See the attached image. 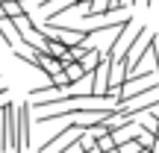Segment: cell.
<instances>
[{"label": "cell", "mask_w": 159, "mask_h": 153, "mask_svg": "<svg viewBox=\"0 0 159 153\" xmlns=\"http://www.w3.org/2000/svg\"><path fill=\"white\" fill-rule=\"evenodd\" d=\"M100 59H103V50H97V47H91V50L85 53V56L80 59V62H83V68H85V71L91 74V71H94L97 65H100Z\"/></svg>", "instance_id": "52a82bcc"}, {"label": "cell", "mask_w": 159, "mask_h": 153, "mask_svg": "<svg viewBox=\"0 0 159 153\" xmlns=\"http://www.w3.org/2000/svg\"><path fill=\"white\" fill-rule=\"evenodd\" d=\"M148 6H156V9H159V0H148Z\"/></svg>", "instance_id": "7c38bea8"}, {"label": "cell", "mask_w": 159, "mask_h": 153, "mask_svg": "<svg viewBox=\"0 0 159 153\" xmlns=\"http://www.w3.org/2000/svg\"><path fill=\"white\" fill-rule=\"evenodd\" d=\"M77 136H83V127H80L77 121H71V124L65 127L62 133H56V136H50V138H47V142L39 147V153H62V150L68 147V144L74 142Z\"/></svg>", "instance_id": "6da1fadb"}, {"label": "cell", "mask_w": 159, "mask_h": 153, "mask_svg": "<svg viewBox=\"0 0 159 153\" xmlns=\"http://www.w3.org/2000/svg\"><path fill=\"white\" fill-rule=\"evenodd\" d=\"M136 3H142V0H130V6H136ZM144 3H148V0H144Z\"/></svg>", "instance_id": "4fadbf2b"}, {"label": "cell", "mask_w": 159, "mask_h": 153, "mask_svg": "<svg viewBox=\"0 0 159 153\" xmlns=\"http://www.w3.org/2000/svg\"><path fill=\"white\" fill-rule=\"evenodd\" d=\"M89 153H100V150H97V147H91V150H89Z\"/></svg>", "instance_id": "5bb4252c"}, {"label": "cell", "mask_w": 159, "mask_h": 153, "mask_svg": "<svg viewBox=\"0 0 159 153\" xmlns=\"http://www.w3.org/2000/svg\"><path fill=\"white\" fill-rule=\"evenodd\" d=\"M109 68H112V59L103 56L100 65L89 74V79H91V88L89 91H91V94H109Z\"/></svg>", "instance_id": "7a4b0ae2"}, {"label": "cell", "mask_w": 159, "mask_h": 153, "mask_svg": "<svg viewBox=\"0 0 159 153\" xmlns=\"http://www.w3.org/2000/svg\"><path fill=\"white\" fill-rule=\"evenodd\" d=\"M18 133H21V150L30 147V103L18 106Z\"/></svg>", "instance_id": "3957f363"}, {"label": "cell", "mask_w": 159, "mask_h": 153, "mask_svg": "<svg viewBox=\"0 0 159 153\" xmlns=\"http://www.w3.org/2000/svg\"><path fill=\"white\" fill-rule=\"evenodd\" d=\"M0 18H9V15H6V12H3V0H0Z\"/></svg>", "instance_id": "8fae6325"}, {"label": "cell", "mask_w": 159, "mask_h": 153, "mask_svg": "<svg viewBox=\"0 0 159 153\" xmlns=\"http://www.w3.org/2000/svg\"><path fill=\"white\" fill-rule=\"evenodd\" d=\"M3 12H6L9 18H18V15L27 12V6H24L21 0H3Z\"/></svg>", "instance_id": "ba28073f"}, {"label": "cell", "mask_w": 159, "mask_h": 153, "mask_svg": "<svg viewBox=\"0 0 159 153\" xmlns=\"http://www.w3.org/2000/svg\"><path fill=\"white\" fill-rule=\"evenodd\" d=\"M94 142H97V150H100V153H109L112 147H118V142H115L112 133H103V136H97Z\"/></svg>", "instance_id": "9c48e42d"}, {"label": "cell", "mask_w": 159, "mask_h": 153, "mask_svg": "<svg viewBox=\"0 0 159 153\" xmlns=\"http://www.w3.org/2000/svg\"><path fill=\"white\" fill-rule=\"evenodd\" d=\"M142 147H144V144L139 142V138H130V142L118 144V150H121V153H142Z\"/></svg>", "instance_id": "30bf717a"}, {"label": "cell", "mask_w": 159, "mask_h": 153, "mask_svg": "<svg viewBox=\"0 0 159 153\" xmlns=\"http://www.w3.org/2000/svg\"><path fill=\"white\" fill-rule=\"evenodd\" d=\"M0 38H3V44L9 47V50H15L18 47V27H15V21L12 18H0Z\"/></svg>", "instance_id": "277c9868"}, {"label": "cell", "mask_w": 159, "mask_h": 153, "mask_svg": "<svg viewBox=\"0 0 159 153\" xmlns=\"http://www.w3.org/2000/svg\"><path fill=\"white\" fill-rule=\"evenodd\" d=\"M65 74H68L71 85H77V83H83V79H89V71L83 68V62H68V65H65Z\"/></svg>", "instance_id": "8992f818"}, {"label": "cell", "mask_w": 159, "mask_h": 153, "mask_svg": "<svg viewBox=\"0 0 159 153\" xmlns=\"http://www.w3.org/2000/svg\"><path fill=\"white\" fill-rule=\"evenodd\" d=\"M156 138H159V127H156Z\"/></svg>", "instance_id": "9a60e30c"}, {"label": "cell", "mask_w": 159, "mask_h": 153, "mask_svg": "<svg viewBox=\"0 0 159 153\" xmlns=\"http://www.w3.org/2000/svg\"><path fill=\"white\" fill-rule=\"evenodd\" d=\"M91 147H97V142H94V136H91L89 130H83V136H77L74 142L68 144L62 153H89Z\"/></svg>", "instance_id": "5b68a950"}]
</instances>
